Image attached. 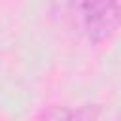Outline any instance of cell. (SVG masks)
Wrapping results in <instances>:
<instances>
[{
	"instance_id": "cell-2",
	"label": "cell",
	"mask_w": 121,
	"mask_h": 121,
	"mask_svg": "<svg viewBox=\"0 0 121 121\" xmlns=\"http://www.w3.org/2000/svg\"><path fill=\"white\" fill-rule=\"evenodd\" d=\"M100 115V104H81L78 108L68 106H49L45 108L38 121H96Z\"/></svg>"
},
{
	"instance_id": "cell-1",
	"label": "cell",
	"mask_w": 121,
	"mask_h": 121,
	"mask_svg": "<svg viewBox=\"0 0 121 121\" xmlns=\"http://www.w3.org/2000/svg\"><path fill=\"white\" fill-rule=\"evenodd\" d=\"M81 21L89 42H108L121 28V0H85Z\"/></svg>"
},
{
	"instance_id": "cell-3",
	"label": "cell",
	"mask_w": 121,
	"mask_h": 121,
	"mask_svg": "<svg viewBox=\"0 0 121 121\" xmlns=\"http://www.w3.org/2000/svg\"><path fill=\"white\" fill-rule=\"evenodd\" d=\"M115 121H121V112H119V115L115 117Z\"/></svg>"
}]
</instances>
